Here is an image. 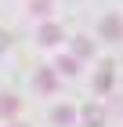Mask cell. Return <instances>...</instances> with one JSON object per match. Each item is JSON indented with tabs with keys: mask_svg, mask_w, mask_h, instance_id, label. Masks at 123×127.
Wrapping results in <instances>:
<instances>
[{
	"mask_svg": "<svg viewBox=\"0 0 123 127\" xmlns=\"http://www.w3.org/2000/svg\"><path fill=\"white\" fill-rule=\"evenodd\" d=\"M7 44H11V33H7V29H0V51H7Z\"/></svg>",
	"mask_w": 123,
	"mask_h": 127,
	"instance_id": "8",
	"label": "cell"
},
{
	"mask_svg": "<svg viewBox=\"0 0 123 127\" xmlns=\"http://www.w3.org/2000/svg\"><path fill=\"white\" fill-rule=\"evenodd\" d=\"M83 120H87V127H101V120H105V113L98 105H91V109H83Z\"/></svg>",
	"mask_w": 123,
	"mask_h": 127,
	"instance_id": "4",
	"label": "cell"
},
{
	"mask_svg": "<svg viewBox=\"0 0 123 127\" xmlns=\"http://www.w3.org/2000/svg\"><path fill=\"white\" fill-rule=\"evenodd\" d=\"M15 127H22V124H15Z\"/></svg>",
	"mask_w": 123,
	"mask_h": 127,
	"instance_id": "9",
	"label": "cell"
},
{
	"mask_svg": "<svg viewBox=\"0 0 123 127\" xmlns=\"http://www.w3.org/2000/svg\"><path fill=\"white\" fill-rule=\"evenodd\" d=\"M29 11H36V15H44V11H47V0H33V4H29Z\"/></svg>",
	"mask_w": 123,
	"mask_h": 127,
	"instance_id": "7",
	"label": "cell"
},
{
	"mask_svg": "<svg viewBox=\"0 0 123 127\" xmlns=\"http://www.w3.org/2000/svg\"><path fill=\"white\" fill-rule=\"evenodd\" d=\"M36 87H40V91H51V87H54V76H51L47 69H44V73L36 76Z\"/></svg>",
	"mask_w": 123,
	"mask_h": 127,
	"instance_id": "5",
	"label": "cell"
},
{
	"mask_svg": "<svg viewBox=\"0 0 123 127\" xmlns=\"http://www.w3.org/2000/svg\"><path fill=\"white\" fill-rule=\"evenodd\" d=\"M54 124H73V109H54Z\"/></svg>",
	"mask_w": 123,
	"mask_h": 127,
	"instance_id": "6",
	"label": "cell"
},
{
	"mask_svg": "<svg viewBox=\"0 0 123 127\" xmlns=\"http://www.w3.org/2000/svg\"><path fill=\"white\" fill-rule=\"evenodd\" d=\"M101 33H105L109 40H120V36H123V26H120L116 18H105V22H101Z\"/></svg>",
	"mask_w": 123,
	"mask_h": 127,
	"instance_id": "2",
	"label": "cell"
},
{
	"mask_svg": "<svg viewBox=\"0 0 123 127\" xmlns=\"http://www.w3.org/2000/svg\"><path fill=\"white\" fill-rule=\"evenodd\" d=\"M18 109H22V102L15 95H0V116H15Z\"/></svg>",
	"mask_w": 123,
	"mask_h": 127,
	"instance_id": "1",
	"label": "cell"
},
{
	"mask_svg": "<svg viewBox=\"0 0 123 127\" xmlns=\"http://www.w3.org/2000/svg\"><path fill=\"white\" fill-rule=\"evenodd\" d=\"M58 40H62V29L58 26H44L40 29V44H58Z\"/></svg>",
	"mask_w": 123,
	"mask_h": 127,
	"instance_id": "3",
	"label": "cell"
}]
</instances>
